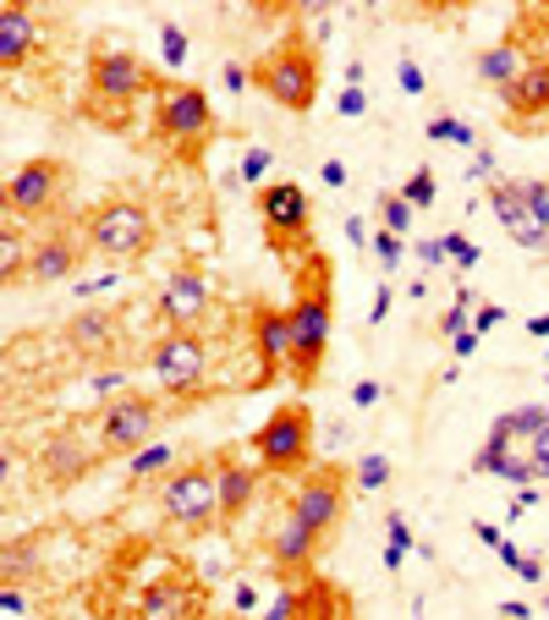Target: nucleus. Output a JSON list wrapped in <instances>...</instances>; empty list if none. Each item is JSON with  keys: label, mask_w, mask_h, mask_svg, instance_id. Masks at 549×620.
Returning a JSON list of instances; mask_svg holds the SVG:
<instances>
[{"label": "nucleus", "mask_w": 549, "mask_h": 620, "mask_svg": "<svg viewBox=\"0 0 549 620\" xmlns=\"http://www.w3.org/2000/svg\"><path fill=\"white\" fill-rule=\"evenodd\" d=\"M291 384L308 390L324 368V352H330V330H335V297H330V259L313 253L302 269H291Z\"/></svg>", "instance_id": "nucleus-1"}, {"label": "nucleus", "mask_w": 549, "mask_h": 620, "mask_svg": "<svg viewBox=\"0 0 549 620\" xmlns=\"http://www.w3.org/2000/svg\"><path fill=\"white\" fill-rule=\"evenodd\" d=\"M149 94V67L133 56V50H100L89 61V100H83V116L100 122V127H127L133 105Z\"/></svg>", "instance_id": "nucleus-2"}, {"label": "nucleus", "mask_w": 549, "mask_h": 620, "mask_svg": "<svg viewBox=\"0 0 549 620\" xmlns=\"http://www.w3.org/2000/svg\"><path fill=\"white\" fill-rule=\"evenodd\" d=\"M253 83H259V94H270L281 111L308 116L313 100H319V56L308 50L302 34H286L275 50H264V56L253 61Z\"/></svg>", "instance_id": "nucleus-3"}, {"label": "nucleus", "mask_w": 549, "mask_h": 620, "mask_svg": "<svg viewBox=\"0 0 549 620\" xmlns=\"http://www.w3.org/2000/svg\"><path fill=\"white\" fill-rule=\"evenodd\" d=\"M313 406L308 401H286V406H275L264 423H259V434H253V456H259V467L264 472H281V478H302V472H313Z\"/></svg>", "instance_id": "nucleus-4"}, {"label": "nucleus", "mask_w": 549, "mask_h": 620, "mask_svg": "<svg viewBox=\"0 0 549 620\" xmlns=\"http://www.w3.org/2000/svg\"><path fill=\"white\" fill-rule=\"evenodd\" d=\"M83 242L116 264H133L155 248V220L133 198H100L94 209H83Z\"/></svg>", "instance_id": "nucleus-5"}, {"label": "nucleus", "mask_w": 549, "mask_h": 620, "mask_svg": "<svg viewBox=\"0 0 549 620\" xmlns=\"http://www.w3.org/2000/svg\"><path fill=\"white\" fill-rule=\"evenodd\" d=\"M160 510L176 527H220V478L215 461H182L160 478Z\"/></svg>", "instance_id": "nucleus-6"}, {"label": "nucleus", "mask_w": 549, "mask_h": 620, "mask_svg": "<svg viewBox=\"0 0 549 620\" xmlns=\"http://www.w3.org/2000/svg\"><path fill=\"white\" fill-rule=\"evenodd\" d=\"M155 133L176 149H198L215 138V105L198 83H160L155 89Z\"/></svg>", "instance_id": "nucleus-7"}, {"label": "nucleus", "mask_w": 549, "mask_h": 620, "mask_svg": "<svg viewBox=\"0 0 549 620\" xmlns=\"http://www.w3.org/2000/svg\"><path fill=\"white\" fill-rule=\"evenodd\" d=\"M67 160L56 154H39V160H23L12 176H7V209L23 215V220H50L61 193H67Z\"/></svg>", "instance_id": "nucleus-8"}, {"label": "nucleus", "mask_w": 549, "mask_h": 620, "mask_svg": "<svg viewBox=\"0 0 549 620\" xmlns=\"http://www.w3.org/2000/svg\"><path fill=\"white\" fill-rule=\"evenodd\" d=\"M155 423H160V401L127 390L122 401H105V412H100V450L127 461L144 445H155Z\"/></svg>", "instance_id": "nucleus-9"}, {"label": "nucleus", "mask_w": 549, "mask_h": 620, "mask_svg": "<svg viewBox=\"0 0 549 620\" xmlns=\"http://www.w3.org/2000/svg\"><path fill=\"white\" fill-rule=\"evenodd\" d=\"M155 379L165 384V395H193L209 374V341L198 330H165L155 357H149Z\"/></svg>", "instance_id": "nucleus-10"}, {"label": "nucleus", "mask_w": 549, "mask_h": 620, "mask_svg": "<svg viewBox=\"0 0 549 620\" xmlns=\"http://www.w3.org/2000/svg\"><path fill=\"white\" fill-rule=\"evenodd\" d=\"M286 516H297V521H308L319 538H330V532L341 527V516H346L341 467H313V472H302V478H297V489H291Z\"/></svg>", "instance_id": "nucleus-11"}, {"label": "nucleus", "mask_w": 549, "mask_h": 620, "mask_svg": "<svg viewBox=\"0 0 549 620\" xmlns=\"http://www.w3.org/2000/svg\"><path fill=\"white\" fill-rule=\"evenodd\" d=\"M78 220H61V226H45L39 237H34V248H28V280L34 286H61V280H72L78 275V264H83V231H72Z\"/></svg>", "instance_id": "nucleus-12"}, {"label": "nucleus", "mask_w": 549, "mask_h": 620, "mask_svg": "<svg viewBox=\"0 0 549 620\" xmlns=\"http://www.w3.org/2000/svg\"><path fill=\"white\" fill-rule=\"evenodd\" d=\"M100 461H105V450L89 445L83 428H61V434H50V439L39 445V472H45V483H56V489L83 483Z\"/></svg>", "instance_id": "nucleus-13"}, {"label": "nucleus", "mask_w": 549, "mask_h": 620, "mask_svg": "<svg viewBox=\"0 0 549 620\" xmlns=\"http://www.w3.org/2000/svg\"><path fill=\"white\" fill-rule=\"evenodd\" d=\"M253 357H259L253 384H275L291 368V313L286 308H270V302L253 308Z\"/></svg>", "instance_id": "nucleus-14"}, {"label": "nucleus", "mask_w": 549, "mask_h": 620, "mask_svg": "<svg viewBox=\"0 0 549 620\" xmlns=\"http://www.w3.org/2000/svg\"><path fill=\"white\" fill-rule=\"evenodd\" d=\"M259 220H264V231H270L275 248L302 242V237H308V193H302L297 182H270V187H259Z\"/></svg>", "instance_id": "nucleus-15"}, {"label": "nucleus", "mask_w": 549, "mask_h": 620, "mask_svg": "<svg viewBox=\"0 0 549 620\" xmlns=\"http://www.w3.org/2000/svg\"><path fill=\"white\" fill-rule=\"evenodd\" d=\"M209 297H215L209 275L193 269V264H182V269H171L165 286H160V313H165L171 330H198V319L209 313Z\"/></svg>", "instance_id": "nucleus-16"}, {"label": "nucleus", "mask_w": 549, "mask_h": 620, "mask_svg": "<svg viewBox=\"0 0 549 620\" xmlns=\"http://www.w3.org/2000/svg\"><path fill=\"white\" fill-rule=\"evenodd\" d=\"M489 209H494L500 231H505L522 253H549V231L538 226V215L527 209V198H522L516 182H494V187H489Z\"/></svg>", "instance_id": "nucleus-17"}, {"label": "nucleus", "mask_w": 549, "mask_h": 620, "mask_svg": "<svg viewBox=\"0 0 549 620\" xmlns=\"http://www.w3.org/2000/svg\"><path fill=\"white\" fill-rule=\"evenodd\" d=\"M204 615V587L187 576H160L138 598V620H198Z\"/></svg>", "instance_id": "nucleus-18"}, {"label": "nucleus", "mask_w": 549, "mask_h": 620, "mask_svg": "<svg viewBox=\"0 0 549 620\" xmlns=\"http://www.w3.org/2000/svg\"><path fill=\"white\" fill-rule=\"evenodd\" d=\"M209 461H215V478H220V527H231V521H242V516H248V505H253V494H259V472H264V467H248L237 450H215Z\"/></svg>", "instance_id": "nucleus-19"}, {"label": "nucleus", "mask_w": 549, "mask_h": 620, "mask_svg": "<svg viewBox=\"0 0 549 620\" xmlns=\"http://www.w3.org/2000/svg\"><path fill=\"white\" fill-rule=\"evenodd\" d=\"M319 549H324V538H319L308 521H297V516H286V521L270 532V560H275L281 576H308L313 560H319Z\"/></svg>", "instance_id": "nucleus-20"}, {"label": "nucleus", "mask_w": 549, "mask_h": 620, "mask_svg": "<svg viewBox=\"0 0 549 620\" xmlns=\"http://www.w3.org/2000/svg\"><path fill=\"white\" fill-rule=\"evenodd\" d=\"M500 105L511 122H538L549 116V56H533L511 89H500Z\"/></svg>", "instance_id": "nucleus-21"}, {"label": "nucleus", "mask_w": 549, "mask_h": 620, "mask_svg": "<svg viewBox=\"0 0 549 620\" xmlns=\"http://www.w3.org/2000/svg\"><path fill=\"white\" fill-rule=\"evenodd\" d=\"M39 50V23L23 7H0V67H23Z\"/></svg>", "instance_id": "nucleus-22"}, {"label": "nucleus", "mask_w": 549, "mask_h": 620, "mask_svg": "<svg viewBox=\"0 0 549 620\" xmlns=\"http://www.w3.org/2000/svg\"><path fill=\"white\" fill-rule=\"evenodd\" d=\"M67 341L78 346V357H105L116 346V313L111 308H83L67 319Z\"/></svg>", "instance_id": "nucleus-23"}, {"label": "nucleus", "mask_w": 549, "mask_h": 620, "mask_svg": "<svg viewBox=\"0 0 549 620\" xmlns=\"http://www.w3.org/2000/svg\"><path fill=\"white\" fill-rule=\"evenodd\" d=\"M28 237H23V215L7 209V220H0V269H7V280H23L28 275Z\"/></svg>", "instance_id": "nucleus-24"}, {"label": "nucleus", "mask_w": 549, "mask_h": 620, "mask_svg": "<svg viewBox=\"0 0 549 620\" xmlns=\"http://www.w3.org/2000/svg\"><path fill=\"white\" fill-rule=\"evenodd\" d=\"M522 67H527V61H522L516 45H494V50H483V56L472 61V72H478L483 83H494V89H511V83L522 78Z\"/></svg>", "instance_id": "nucleus-25"}, {"label": "nucleus", "mask_w": 549, "mask_h": 620, "mask_svg": "<svg viewBox=\"0 0 549 620\" xmlns=\"http://www.w3.org/2000/svg\"><path fill=\"white\" fill-rule=\"evenodd\" d=\"M182 461H176V445H144L138 456H127V478L133 483H144V478H165V472H176Z\"/></svg>", "instance_id": "nucleus-26"}, {"label": "nucleus", "mask_w": 549, "mask_h": 620, "mask_svg": "<svg viewBox=\"0 0 549 620\" xmlns=\"http://www.w3.org/2000/svg\"><path fill=\"white\" fill-rule=\"evenodd\" d=\"M34 565H39L34 543L7 538V554H0V582H28V576H34Z\"/></svg>", "instance_id": "nucleus-27"}, {"label": "nucleus", "mask_w": 549, "mask_h": 620, "mask_svg": "<svg viewBox=\"0 0 549 620\" xmlns=\"http://www.w3.org/2000/svg\"><path fill=\"white\" fill-rule=\"evenodd\" d=\"M374 209H379V231H390V237H407V231H412V215H418V209H412L401 193H379Z\"/></svg>", "instance_id": "nucleus-28"}, {"label": "nucleus", "mask_w": 549, "mask_h": 620, "mask_svg": "<svg viewBox=\"0 0 549 620\" xmlns=\"http://www.w3.org/2000/svg\"><path fill=\"white\" fill-rule=\"evenodd\" d=\"M428 138H434V143H450V149H483L478 133H472L461 116H434V122H428Z\"/></svg>", "instance_id": "nucleus-29"}, {"label": "nucleus", "mask_w": 549, "mask_h": 620, "mask_svg": "<svg viewBox=\"0 0 549 620\" xmlns=\"http://www.w3.org/2000/svg\"><path fill=\"white\" fill-rule=\"evenodd\" d=\"M401 198H407L412 209H434V198H439V182H434V171H428V165H418V171L407 176Z\"/></svg>", "instance_id": "nucleus-30"}, {"label": "nucleus", "mask_w": 549, "mask_h": 620, "mask_svg": "<svg viewBox=\"0 0 549 620\" xmlns=\"http://www.w3.org/2000/svg\"><path fill=\"white\" fill-rule=\"evenodd\" d=\"M494 554H500V560H505V565H511V571L522 576V582H544V554H527V549H516L511 538H505V543H500Z\"/></svg>", "instance_id": "nucleus-31"}, {"label": "nucleus", "mask_w": 549, "mask_h": 620, "mask_svg": "<svg viewBox=\"0 0 549 620\" xmlns=\"http://www.w3.org/2000/svg\"><path fill=\"white\" fill-rule=\"evenodd\" d=\"M467 330H472V297H467V291H456V302L439 313V335H445V341H456V335H467Z\"/></svg>", "instance_id": "nucleus-32"}, {"label": "nucleus", "mask_w": 549, "mask_h": 620, "mask_svg": "<svg viewBox=\"0 0 549 620\" xmlns=\"http://www.w3.org/2000/svg\"><path fill=\"white\" fill-rule=\"evenodd\" d=\"M385 543H396V549H407V554H423V560H434V549L412 538V527H407V516H401V510H390V516H385Z\"/></svg>", "instance_id": "nucleus-33"}, {"label": "nucleus", "mask_w": 549, "mask_h": 620, "mask_svg": "<svg viewBox=\"0 0 549 620\" xmlns=\"http://www.w3.org/2000/svg\"><path fill=\"white\" fill-rule=\"evenodd\" d=\"M352 483H357V489H385V483H390V456H379V450L363 456L357 472H352Z\"/></svg>", "instance_id": "nucleus-34"}, {"label": "nucleus", "mask_w": 549, "mask_h": 620, "mask_svg": "<svg viewBox=\"0 0 549 620\" xmlns=\"http://www.w3.org/2000/svg\"><path fill=\"white\" fill-rule=\"evenodd\" d=\"M368 248H374V259L385 264V275H390V269H401V259H407V237H390V231H374V242H368Z\"/></svg>", "instance_id": "nucleus-35"}, {"label": "nucleus", "mask_w": 549, "mask_h": 620, "mask_svg": "<svg viewBox=\"0 0 549 620\" xmlns=\"http://www.w3.org/2000/svg\"><path fill=\"white\" fill-rule=\"evenodd\" d=\"M160 56H165V67H182V61H187V34H182V23H160Z\"/></svg>", "instance_id": "nucleus-36"}, {"label": "nucleus", "mask_w": 549, "mask_h": 620, "mask_svg": "<svg viewBox=\"0 0 549 620\" xmlns=\"http://www.w3.org/2000/svg\"><path fill=\"white\" fill-rule=\"evenodd\" d=\"M516 187H522V198H527V209L538 215V226L549 231V182H538V176H522Z\"/></svg>", "instance_id": "nucleus-37"}, {"label": "nucleus", "mask_w": 549, "mask_h": 620, "mask_svg": "<svg viewBox=\"0 0 549 620\" xmlns=\"http://www.w3.org/2000/svg\"><path fill=\"white\" fill-rule=\"evenodd\" d=\"M270 165H275V154H270V149H248V154H242V165H237V182H248V187H253V182H264V176H270Z\"/></svg>", "instance_id": "nucleus-38"}, {"label": "nucleus", "mask_w": 549, "mask_h": 620, "mask_svg": "<svg viewBox=\"0 0 549 620\" xmlns=\"http://www.w3.org/2000/svg\"><path fill=\"white\" fill-rule=\"evenodd\" d=\"M445 253H450V264H456V269H472V264L483 259V253H478V242H467L461 231H445Z\"/></svg>", "instance_id": "nucleus-39"}, {"label": "nucleus", "mask_w": 549, "mask_h": 620, "mask_svg": "<svg viewBox=\"0 0 549 620\" xmlns=\"http://www.w3.org/2000/svg\"><path fill=\"white\" fill-rule=\"evenodd\" d=\"M0 615H7V620H28V598H23V582H0Z\"/></svg>", "instance_id": "nucleus-40"}, {"label": "nucleus", "mask_w": 549, "mask_h": 620, "mask_svg": "<svg viewBox=\"0 0 549 620\" xmlns=\"http://www.w3.org/2000/svg\"><path fill=\"white\" fill-rule=\"evenodd\" d=\"M467 182H500V165H494V149H472V165H467Z\"/></svg>", "instance_id": "nucleus-41"}, {"label": "nucleus", "mask_w": 549, "mask_h": 620, "mask_svg": "<svg viewBox=\"0 0 549 620\" xmlns=\"http://www.w3.org/2000/svg\"><path fill=\"white\" fill-rule=\"evenodd\" d=\"M111 286H122V269H105V275H83V280H72V291L89 302V297H100V291H111Z\"/></svg>", "instance_id": "nucleus-42"}, {"label": "nucleus", "mask_w": 549, "mask_h": 620, "mask_svg": "<svg viewBox=\"0 0 549 620\" xmlns=\"http://www.w3.org/2000/svg\"><path fill=\"white\" fill-rule=\"evenodd\" d=\"M89 390H94V395H116V390L127 395V368H100V374L89 379Z\"/></svg>", "instance_id": "nucleus-43"}, {"label": "nucleus", "mask_w": 549, "mask_h": 620, "mask_svg": "<svg viewBox=\"0 0 549 620\" xmlns=\"http://www.w3.org/2000/svg\"><path fill=\"white\" fill-rule=\"evenodd\" d=\"M396 83H401V94H428V78H423L418 61H401L396 67Z\"/></svg>", "instance_id": "nucleus-44"}, {"label": "nucleus", "mask_w": 549, "mask_h": 620, "mask_svg": "<svg viewBox=\"0 0 549 620\" xmlns=\"http://www.w3.org/2000/svg\"><path fill=\"white\" fill-rule=\"evenodd\" d=\"M335 111H341L346 122H357V116L368 111V94H363V89H341V94H335Z\"/></svg>", "instance_id": "nucleus-45"}, {"label": "nucleus", "mask_w": 549, "mask_h": 620, "mask_svg": "<svg viewBox=\"0 0 549 620\" xmlns=\"http://www.w3.org/2000/svg\"><path fill=\"white\" fill-rule=\"evenodd\" d=\"M418 259H423L428 269H445V264H450V253H445V237H423V242H418Z\"/></svg>", "instance_id": "nucleus-46"}, {"label": "nucleus", "mask_w": 549, "mask_h": 620, "mask_svg": "<svg viewBox=\"0 0 549 620\" xmlns=\"http://www.w3.org/2000/svg\"><path fill=\"white\" fill-rule=\"evenodd\" d=\"M500 324H505V308H500V302H478L472 330H478V335H489V330H500Z\"/></svg>", "instance_id": "nucleus-47"}, {"label": "nucleus", "mask_w": 549, "mask_h": 620, "mask_svg": "<svg viewBox=\"0 0 549 620\" xmlns=\"http://www.w3.org/2000/svg\"><path fill=\"white\" fill-rule=\"evenodd\" d=\"M533 478L538 483H549V423L538 428V439H533Z\"/></svg>", "instance_id": "nucleus-48"}, {"label": "nucleus", "mask_w": 549, "mask_h": 620, "mask_svg": "<svg viewBox=\"0 0 549 620\" xmlns=\"http://www.w3.org/2000/svg\"><path fill=\"white\" fill-rule=\"evenodd\" d=\"M390 308H396V291H390V280H379L374 308H368V324H385V319H390Z\"/></svg>", "instance_id": "nucleus-49"}, {"label": "nucleus", "mask_w": 549, "mask_h": 620, "mask_svg": "<svg viewBox=\"0 0 549 620\" xmlns=\"http://www.w3.org/2000/svg\"><path fill=\"white\" fill-rule=\"evenodd\" d=\"M352 406H363V412L379 406V384H374V379H357V384H352Z\"/></svg>", "instance_id": "nucleus-50"}, {"label": "nucleus", "mask_w": 549, "mask_h": 620, "mask_svg": "<svg viewBox=\"0 0 549 620\" xmlns=\"http://www.w3.org/2000/svg\"><path fill=\"white\" fill-rule=\"evenodd\" d=\"M319 182L341 193V187H346V165H341V160H324V165H319Z\"/></svg>", "instance_id": "nucleus-51"}, {"label": "nucleus", "mask_w": 549, "mask_h": 620, "mask_svg": "<svg viewBox=\"0 0 549 620\" xmlns=\"http://www.w3.org/2000/svg\"><path fill=\"white\" fill-rule=\"evenodd\" d=\"M472 532H478L483 549H500V543H505V527H494V521H472Z\"/></svg>", "instance_id": "nucleus-52"}, {"label": "nucleus", "mask_w": 549, "mask_h": 620, "mask_svg": "<svg viewBox=\"0 0 549 620\" xmlns=\"http://www.w3.org/2000/svg\"><path fill=\"white\" fill-rule=\"evenodd\" d=\"M220 78H226V89H231V94H242V89H248V72H242V61H226V67H220Z\"/></svg>", "instance_id": "nucleus-53"}, {"label": "nucleus", "mask_w": 549, "mask_h": 620, "mask_svg": "<svg viewBox=\"0 0 549 620\" xmlns=\"http://www.w3.org/2000/svg\"><path fill=\"white\" fill-rule=\"evenodd\" d=\"M478 341H483V335H478V330H467V335H456V341H450V352H456V357H478Z\"/></svg>", "instance_id": "nucleus-54"}, {"label": "nucleus", "mask_w": 549, "mask_h": 620, "mask_svg": "<svg viewBox=\"0 0 549 620\" xmlns=\"http://www.w3.org/2000/svg\"><path fill=\"white\" fill-rule=\"evenodd\" d=\"M346 242H352V248H368V242H374V237H368V220H346Z\"/></svg>", "instance_id": "nucleus-55"}, {"label": "nucleus", "mask_w": 549, "mask_h": 620, "mask_svg": "<svg viewBox=\"0 0 549 620\" xmlns=\"http://www.w3.org/2000/svg\"><path fill=\"white\" fill-rule=\"evenodd\" d=\"M538 500H544V494H533V489H516V494H511V516H522V510H533Z\"/></svg>", "instance_id": "nucleus-56"}, {"label": "nucleus", "mask_w": 549, "mask_h": 620, "mask_svg": "<svg viewBox=\"0 0 549 620\" xmlns=\"http://www.w3.org/2000/svg\"><path fill=\"white\" fill-rule=\"evenodd\" d=\"M500 620H533V609H527V604H511V598H505V604H500Z\"/></svg>", "instance_id": "nucleus-57"}, {"label": "nucleus", "mask_w": 549, "mask_h": 620, "mask_svg": "<svg viewBox=\"0 0 549 620\" xmlns=\"http://www.w3.org/2000/svg\"><path fill=\"white\" fill-rule=\"evenodd\" d=\"M270 620H291V593H281V598L270 604Z\"/></svg>", "instance_id": "nucleus-58"}, {"label": "nucleus", "mask_w": 549, "mask_h": 620, "mask_svg": "<svg viewBox=\"0 0 549 620\" xmlns=\"http://www.w3.org/2000/svg\"><path fill=\"white\" fill-rule=\"evenodd\" d=\"M527 335H538V341H549V313H533V319H527Z\"/></svg>", "instance_id": "nucleus-59"}, {"label": "nucleus", "mask_w": 549, "mask_h": 620, "mask_svg": "<svg viewBox=\"0 0 549 620\" xmlns=\"http://www.w3.org/2000/svg\"><path fill=\"white\" fill-rule=\"evenodd\" d=\"M401 560H407V549H396V543H385V571H401Z\"/></svg>", "instance_id": "nucleus-60"}, {"label": "nucleus", "mask_w": 549, "mask_h": 620, "mask_svg": "<svg viewBox=\"0 0 549 620\" xmlns=\"http://www.w3.org/2000/svg\"><path fill=\"white\" fill-rule=\"evenodd\" d=\"M231 598H237V609H253V587H248V582H237V593H231Z\"/></svg>", "instance_id": "nucleus-61"}, {"label": "nucleus", "mask_w": 549, "mask_h": 620, "mask_svg": "<svg viewBox=\"0 0 549 620\" xmlns=\"http://www.w3.org/2000/svg\"><path fill=\"white\" fill-rule=\"evenodd\" d=\"M544 615H549V598H544Z\"/></svg>", "instance_id": "nucleus-62"}, {"label": "nucleus", "mask_w": 549, "mask_h": 620, "mask_svg": "<svg viewBox=\"0 0 549 620\" xmlns=\"http://www.w3.org/2000/svg\"><path fill=\"white\" fill-rule=\"evenodd\" d=\"M544 505H549V489H544Z\"/></svg>", "instance_id": "nucleus-63"}, {"label": "nucleus", "mask_w": 549, "mask_h": 620, "mask_svg": "<svg viewBox=\"0 0 549 620\" xmlns=\"http://www.w3.org/2000/svg\"><path fill=\"white\" fill-rule=\"evenodd\" d=\"M544 384H549V379H544Z\"/></svg>", "instance_id": "nucleus-64"}]
</instances>
